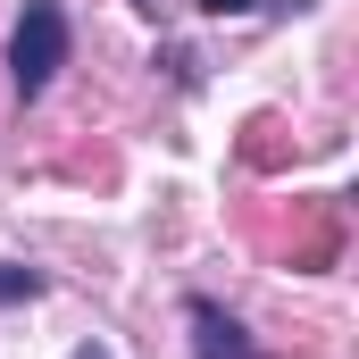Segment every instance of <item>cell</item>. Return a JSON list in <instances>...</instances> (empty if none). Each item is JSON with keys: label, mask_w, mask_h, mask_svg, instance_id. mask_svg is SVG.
I'll return each mask as SVG.
<instances>
[{"label": "cell", "mask_w": 359, "mask_h": 359, "mask_svg": "<svg viewBox=\"0 0 359 359\" xmlns=\"http://www.w3.org/2000/svg\"><path fill=\"white\" fill-rule=\"evenodd\" d=\"M76 359H109V351H100V343H92V351H76Z\"/></svg>", "instance_id": "5"}, {"label": "cell", "mask_w": 359, "mask_h": 359, "mask_svg": "<svg viewBox=\"0 0 359 359\" xmlns=\"http://www.w3.org/2000/svg\"><path fill=\"white\" fill-rule=\"evenodd\" d=\"M184 326H192V359H268L251 334H243V318H234V309H217L209 292H192V301H184Z\"/></svg>", "instance_id": "2"}, {"label": "cell", "mask_w": 359, "mask_h": 359, "mask_svg": "<svg viewBox=\"0 0 359 359\" xmlns=\"http://www.w3.org/2000/svg\"><path fill=\"white\" fill-rule=\"evenodd\" d=\"M67 50H76L67 0H25L17 8V34H8V84H17V100H42L50 76L67 67Z\"/></svg>", "instance_id": "1"}, {"label": "cell", "mask_w": 359, "mask_h": 359, "mask_svg": "<svg viewBox=\"0 0 359 359\" xmlns=\"http://www.w3.org/2000/svg\"><path fill=\"white\" fill-rule=\"evenodd\" d=\"M151 8H159V0H151Z\"/></svg>", "instance_id": "6"}, {"label": "cell", "mask_w": 359, "mask_h": 359, "mask_svg": "<svg viewBox=\"0 0 359 359\" xmlns=\"http://www.w3.org/2000/svg\"><path fill=\"white\" fill-rule=\"evenodd\" d=\"M34 292H42V276L17 268V259H0V301H34Z\"/></svg>", "instance_id": "3"}, {"label": "cell", "mask_w": 359, "mask_h": 359, "mask_svg": "<svg viewBox=\"0 0 359 359\" xmlns=\"http://www.w3.org/2000/svg\"><path fill=\"white\" fill-rule=\"evenodd\" d=\"M192 8H201V17H251L259 0H192Z\"/></svg>", "instance_id": "4"}]
</instances>
